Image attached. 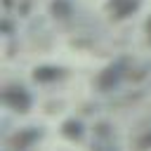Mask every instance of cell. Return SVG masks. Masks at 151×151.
<instances>
[{
	"label": "cell",
	"instance_id": "1",
	"mask_svg": "<svg viewBox=\"0 0 151 151\" xmlns=\"http://www.w3.org/2000/svg\"><path fill=\"white\" fill-rule=\"evenodd\" d=\"M2 104L14 113H28L33 106V94L21 83H7L2 87Z\"/></svg>",
	"mask_w": 151,
	"mask_h": 151
},
{
	"label": "cell",
	"instance_id": "2",
	"mask_svg": "<svg viewBox=\"0 0 151 151\" xmlns=\"http://www.w3.org/2000/svg\"><path fill=\"white\" fill-rule=\"evenodd\" d=\"M125 76H130V59H118V61L109 64L97 76V90L99 92H111Z\"/></svg>",
	"mask_w": 151,
	"mask_h": 151
},
{
	"label": "cell",
	"instance_id": "3",
	"mask_svg": "<svg viewBox=\"0 0 151 151\" xmlns=\"http://www.w3.org/2000/svg\"><path fill=\"white\" fill-rule=\"evenodd\" d=\"M42 137H45V130H42V127H24V130H17L7 144H9L12 149H19V151H24V149H31V146H35V144H38Z\"/></svg>",
	"mask_w": 151,
	"mask_h": 151
},
{
	"label": "cell",
	"instance_id": "4",
	"mask_svg": "<svg viewBox=\"0 0 151 151\" xmlns=\"http://www.w3.org/2000/svg\"><path fill=\"white\" fill-rule=\"evenodd\" d=\"M64 76H66V68H64V66H57V64H40V66L33 68V80H35V83H42V85L57 83V80H61Z\"/></svg>",
	"mask_w": 151,
	"mask_h": 151
},
{
	"label": "cell",
	"instance_id": "5",
	"mask_svg": "<svg viewBox=\"0 0 151 151\" xmlns=\"http://www.w3.org/2000/svg\"><path fill=\"white\" fill-rule=\"evenodd\" d=\"M106 7L113 14V19H125L142 7V0H109Z\"/></svg>",
	"mask_w": 151,
	"mask_h": 151
},
{
	"label": "cell",
	"instance_id": "6",
	"mask_svg": "<svg viewBox=\"0 0 151 151\" xmlns=\"http://www.w3.org/2000/svg\"><path fill=\"white\" fill-rule=\"evenodd\" d=\"M61 134L68 142H83L85 139V123L80 118H66L61 123Z\"/></svg>",
	"mask_w": 151,
	"mask_h": 151
},
{
	"label": "cell",
	"instance_id": "7",
	"mask_svg": "<svg viewBox=\"0 0 151 151\" xmlns=\"http://www.w3.org/2000/svg\"><path fill=\"white\" fill-rule=\"evenodd\" d=\"M137 146H142V149H146V146H151V130H146L144 132V137L137 142Z\"/></svg>",
	"mask_w": 151,
	"mask_h": 151
},
{
	"label": "cell",
	"instance_id": "8",
	"mask_svg": "<svg viewBox=\"0 0 151 151\" xmlns=\"http://www.w3.org/2000/svg\"><path fill=\"white\" fill-rule=\"evenodd\" d=\"M144 33H146V40L151 42V17L146 19V24H144Z\"/></svg>",
	"mask_w": 151,
	"mask_h": 151
}]
</instances>
